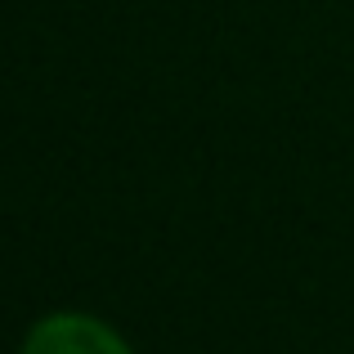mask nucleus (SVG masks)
Instances as JSON below:
<instances>
[{
	"mask_svg": "<svg viewBox=\"0 0 354 354\" xmlns=\"http://www.w3.org/2000/svg\"><path fill=\"white\" fill-rule=\"evenodd\" d=\"M23 354H130V346L90 314H50L27 332Z\"/></svg>",
	"mask_w": 354,
	"mask_h": 354,
	"instance_id": "1",
	"label": "nucleus"
}]
</instances>
